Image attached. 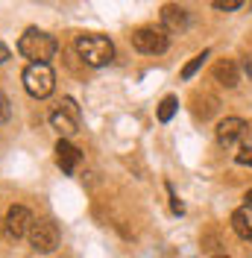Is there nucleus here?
Returning a JSON list of instances; mask_svg holds the SVG:
<instances>
[{
	"instance_id": "nucleus-1",
	"label": "nucleus",
	"mask_w": 252,
	"mask_h": 258,
	"mask_svg": "<svg viewBox=\"0 0 252 258\" xmlns=\"http://www.w3.org/2000/svg\"><path fill=\"white\" fill-rule=\"evenodd\" d=\"M56 50H59L56 38L50 32L38 30V27H30L21 35V41H18V53L24 59H30V64H47L56 56Z\"/></svg>"
},
{
	"instance_id": "nucleus-2",
	"label": "nucleus",
	"mask_w": 252,
	"mask_h": 258,
	"mask_svg": "<svg viewBox=\"0 0 252 258\" xmlns=\"http://www.w3.org/2000/svg\"><path fill=\"white\" fill-rule=\"evenodd\" d=\"M77 53L79 59L91 68H103L114 59V44L106 35H97V32H85V35H77Z\"/></svg>"
},
{
	"instance_id": "nucleus-3",
	"label": "nucleus",
	"mask_w": 252,
	"mask_h": 258,
	"mask_svg": "<svg viewBox=\"0 0 252 258\" xmlns=\"http://www.w3.org/2000/svg\"><path fill=\"white\" fill-rule=\"evenodd\" d=\"M24 88H27L30 97L44 100L56 88V74L50 71V64H27V71H24Z\"/></svg>"
},
{
	"instance_id": "nucleus-4",
	"label": "nucleus",
	"mask_w": 252,
	"mask_h": 258,
	"mask_svg": "<svg viewBox=\"0 0 252 258\" xmlns=\"http://www.w3.org/2000/svg\"><path fill=\"white\" fill-rule=\"evenodd\" d=\"M79 120H82V114H79V106L74 97H65L62 103L50 112V123L59 132V138H71L79 129Z\"/></svg>"
},
{
	"instance_id": "nucleus-5",
	"label": "nucleus",
	"mask_w": 252,
	"mask_h": 258,
	"mask_svg": "<svg viewBox=\"0 0 252 258\" xmlns=\"http://www.w3.org/2000/svg\"><path fill=\"white\" fill-rule=\"evenodd\" d=\"M129 38H132V47L138 53H147V56H158V53L167 50V32L161 27H141V30L132 32Z\"/></svg>"
},
{
	"instance_id": "nucleus-6",
	"label": "nucleus",
	"mask_w": 252,
	"mask_h": 258,
	"mask_svg": "<svg viewBox=\"0 0 252 258\" xmlns=\"http://www.w3.org/2000/svg\"><path fill=\"white\" fill-rule=\"evenodd\" d=\"M32 214L30 209H24V206H12V209L6 211V217H3V232H6V238L9 241H21V238H27L32 229Z\"/></svg>"
},
{
	"instance_id": "nucleus-7",
	"label": "nucleus",
	"mask_w": 252,
	"mask_h": 258,
	"mask_svg": "<svg viewBox=\"0 0 252 258\" xmlns=\"http://www.w3.org/2000/svg\"><path fill=\"white\" fill-rule=\"evenodd\" d=\"M27 238H30V246L35 252H53L59 246V229L50 220H35Z\"/></svg>"
},
{
	"instance_id": "nucleus-8",
	"label": "nucleus",
	"mask_w": 252,
	"mask_h": 258,
	"mask_svg": "<svg viewBox=\"0 0 252 258\" xmlns=\"http://www.w3.org/2000/svg\"><path fill=\"white\" fill-rule=\"evenodd\" d=\"M246 120L243 117H226L217 123V144L220 147H235L243 135H246Z\"/></svg>"
},
{
	"instance_id": "nucleus-9",
	"label": "nucleus",
	"mask_w": 252,
	"mask_h": 258,
	"mask_svg": "<svg viewBox=\"0 0 252 258\" xmlns=\"http://www.w3.org/2000/svg\"><path fill=\"white\" fill-rule=\"evenodd\" d=\"M56 164L62 167V173L71 176V173H77V167L82 164V153L68 138H59V144H56Z\"/></svg>"
},
{
	"instance_id": "nucleus-10",
	"label": "nucleus",
	"mask_w": 252,
	"mask_h": 258,
	"mask_svg": "<svg viewBox=\"0 0 252 258\" xmlns=\"http://www.w3.org/2000/svg\"><path fill=\"white\" fill-rule=\"evenodd\" d=\"M161 30L164 32H185L188 30V12L176 3L161 6Z\"/></svg>"
},
{
	"instance_id": "nucleus-11",
	"label": "nucleus",
	"mask_w": 252,
	"mask_h": 258,
	"mask_svg": "<svg viewBox=\"0 0 252 258\" xmlns=\"http://www.w3.org/2000/svg\"><path fill=\"white\" fill-rule=\"evenodd\" d=\"M211 74H214V82H220L223 88H237V82H240V68L235 59H217Z\"/></svg>"
},
{
	"instance_id": "nucleus-12",
	"label": "nucleus",
	"mask_w": 252,
	"mask_h": 258,
	"mask_svg": "<svg viewBox=\"0 0 252 258\" xmlns=\"http://www.w3.org/2000/svg\"><path fill=\"white\" fill-rule=\"evenodd\" d=\"M232 229H235L237 238L252 241V211H249V206H246V209L232 211Z\"/></svg>"
},
{
	"instance_id": "nucleus-13",
	"label": "nucleus",
	"mask_w": 252,
	"mask_h": 258,
	"mask_svg": "<svg viewBox=\"0 0 252 258\" xmlns=\"http://www.w3.org/2000/svg\"><path fill=\"white\" fill-rule=\"evenodd\" d=\"M217 112V97H211V94H194V114L197 117H203V120H208L211 114Z\"/></svg>"
},
{
	"instance_id": "nucleus-14",
	"label": "nucleus",
	"mask_w": 252,
	"mask_h": 258,
	"mask_svg": "<svg viewBox=\"0 0 252 258\" xmlns=\"http://www.w3.org/2000/svg\"><path fill=\"white\" fill-rule=\"evenodd\" d=\"M176 109H179V100H176L173 94L164 97V100H161V106H158V120H161V123H167V120L176 114Z\"/></svg>"
},
{
	"instance_id": "nucleus-15",
	"label": "nucleus",
	"mask_w": 252,
	"mask_h": 258,
	"mask_svg": "<svg viewBox=\"0 0 252 258\" xmlns=\"http://www.w3.org/2000/svg\"><path fill=\"white\" fill-rule=\"evenodd\" d=\"M208 56H211L208 50H203V53H197V56H194V59H191V62L185 64V68H182V80H191V77H194V74H197V71L203 68V62L208 59Z\"/></svg>"
},
{
	"instance_id": "nucleus-16",
	"label": "nucleus",
	"mask_w": 252,
	"mask_h": 258,
	"mask_svg": "<svg viewBox=\"0 0 252 258\" xmlns=\"http://www.w3.org/2000/svg\"><path fill=\"white\" fill-rule=\"evenodd\" d=\"M243 6V0H214V9H220V12H235Z\"/></svg>"
},
{
	"instance_id": "nucleus-17",
	"label": "nucleus",
	"mask_w": 252,
	"mask_h": 258,
	"mask_svg": "<svg viewBox=\"0 0 252 258\" xmlns=\"http://www.w3.org/2000/svg\"><path fill=\"white\" fill-rule=\"evenodd\" d=\"M167 194H170V209H173V214H182V211H185V206H182V200L176 197V191L170 188V185H167Z\"/></svg>"
},
{
	"instance_id": "nucleus-18",
	"label": "nucleus",
	"mask_w": 252,
	"mask_h": 258,
	"mask_svg": "<svg viewBox=\"0 0 252 258\" xmlns=\"http://www.w3.org/2000/svg\"><path fill=\"white\" fill-rule=\"evenodd\" d=\"M235 161H237V164H249V167H252V147H243V150L235 156Z\"/></svg>"
},
{
	"instance_id": "nucleus-19",
	"label": "nucleus",
	"mask_w": 252,
	"mask_h": 258,
	"mask_svg": "<svg viewBox=\"0 0 252 258\" xmlns=\"http://www.w3.org/2000/svg\"><path fill=\"white\" fill-rule=\"evenodd\" d=\"M9 114H12V109H9V100L0 94V123H6V120H9Z\"/></svg>"
},
{
	"instance_id": "nucleus-20",
	"label": "nucleus",
	"mask_w": 252,
	"mask_h": 258,
	"mask_svg": "<svg viewBox=\"0 0 252 258\" xmlns=\"http://www.w3.org/2000/svg\"><path fill=\"white\" fill-rule=\"evenodd\" d=\"M243 71H246V77L252 80V53L246 56V59H243Z\"/></svg>"
},
{
	"instance_id": "nucleus-21",
	"label": "nucleus",
	"mask_w": 252,
	"mask_h": 258,
	"mask_svg": "<svg viewBox=\"0 0 252 258\" xmlns=\"http://www.w3.org/2000/svg\"><path fill=\"white\" fill-rule=\"evenodd\" d=\"M6 59H9V47H6V44L0 41V64L6 62Z\"/></svg>"
},
{
	"instance_id": "nucleus-22",
	"label": "nucleus",
	"mask_w": 252,
	"mask_h": 258,
	"mask_svg": "<svg viewBox=\"0 0 252 258\" xmlns=\"http://www.w3.org/2000/svg\"><path fill=\"white\" fill-rule=\"evenodd\" d=\"M243 200H246V206H252V191H246V197H243Z\"/></svg>"
},
{
	"instance_id": "nucleus-23",
	"label": "nucleus",
	"mask_w": 252,
	"mask_h": 258,
	"mask_svg": "<svg viewBox=\"0 0 252 258\" xmlns=\"http://www.w3.org/2000/svg\"><path fill=\"white\" fill-rule=\"evenodd\" d=\"M214 258H226V255H214Z\"/></svg>"
},
{
	"instance_id": "nucleus-24",
	"label": "nucleus",
	"mask_w": 252,
	"mask_h": 258,
	"mask_svg": "<svg viewBox=\"0 0 252 258\" xmlns=\"http://www.w3.org/2000/svg\"><path fill=\"white\" fill-rule=\"evenodd\" d=\"M0 226H3V220H0Z\"/></svg>"
}]
</instances>
